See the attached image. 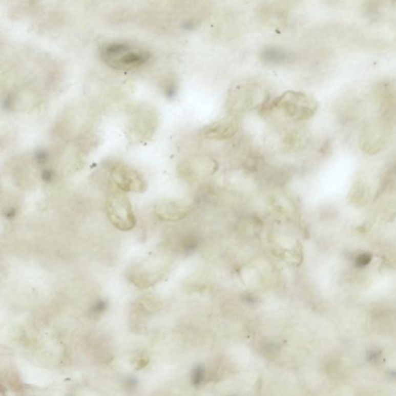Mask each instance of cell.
I'll list each match as a JSON object with an SVG mask.
<instances>
[{"label": "cell", "instance_id": "cell-1", "mask_svg": "<svg viewBox=\"0 0 396 396\" xmlns=\"http://www.w3.org/2000/svg\"><path fill=\"white\" fill-rule=\"evenodd\" d=\"M318 109V101L312 95L297 91H287L268 100L261 112L270 118L299 123L312 118Z\"/></svg>", "mask_w": 396, "mask_h": 396}, {"label": "cell", "instance_id": "cell-2", "mask_svg": "<svg viewBox=\"0 0 396 396\" xmlns=\"http://www.w3.org/2000/svg\"><path fill=\"white\" fill-rule=\"evenodd\" d=\"M269 99L266 89L260 83L245 81L232 87L227 95L226 108L232 116L254 110L261 112Z\"/></svg>", "mask_w": 396, "mask_h": 396}, {"label": "cell", "instance_id": "cell-3", "mask_svg": "<svg viewBox=\"0 0 396 396\" xmlns=\"http://www.w3.org/2000/svg\"><path fill=\"white\" fill-rule=\"evenodd\" d=\"M147 50L126 42H113L105 45L101 50V57L105 63L116 69L137 68L150 60Z\"/></svg>", "mask_w": 396, "mask_h": 396}, {"label": "cell", "instance_id": "cell-4", "mask_svg": "<svg viewBox=\"0 0 396 396\" xmlns=\"http://www.w3.org/2000/svg\"><path fill=\"white\" fill-rule=\"evenodd\" d=\"M106 213L111 224L122 232H129L134 228L136 217L128 197L120 191H115L108 197Z\"/></svg>", "mask_w": 396, "mask_h": 396}, {"label": "cell", "instance_id": "cell-5", "mask_svg": "<svg viewBox=\"0 0 396 396\" xmlns=\"http://www.w3.org/2000/svg\"><path fill=\"white\" fill-rule=\"evenodd\" d=\"M110 174L117 187L124 192L142 193L147 188L143 177L125 165H114L111 168Z\"/></svg>", "mask_w": 396, "mask_h": 396}, {"label": "cell", "instance_id": "cell-6", "mask_svg": "<svg viewBox=\"0 0 396 396\" xmlns=\"http://www.w3.org/2000/svg\"><path fill=\"white\" fill-rule=\"evenodd\" d=\"M239 124L231 115L214 121L204 127L200 133L202 139L207 140L224 141L232 139L238 133Z\"/></svg>", "mask_w": 396, "mask_h": 396}, {"label": "cell", "instance_id": "cell-7", "mask_svg": "<svg viewBox=\"0 0 396 396\" xmlns=\"http://www.w3.org/2000/svg\"><path fill=\"white\" fill-rule=\"evenodd\" d=\"M218 163L212 156L196 155L182 164L181 171L184 175L209 176L215 174L218 169Z\"/></svg>", "mask_w": 396, "mask_h": 396}, {"label": "cell", "instance_id": "cell-8", "mask_svg": "<svg viewBox=\"0 0 396 396\" xmlns=\"http://www.w3.org/2000/svg\"><path fill=\"white\" fill-rule=\"evenodd\" d=\"M155 212L160 219L171 221H180L187 215L188 206L183 203L168 200L158 203Z\"/></svg>", "mask_w": 396, "mask_h": 396}, {"label": "cell", "instance_id": "cell-9", "mask_svg": "<svg viewBox=\"0 0 396 396\" xmlns=\"http://www.w3.org/2000/svg\"><path fill=\"white\" fill-rule=\"evenodd\" d=\"M260 58L268 65H283L292 62L294 54L281 47L267 46L261 51Z\"/></svg>", "mask_w": 396, "mask_h": 396}, {"label": "cell", "instance_id": "cell-10", "mask_svg": "<svg viewBox=\"0 0 396 396\" xmlns=\"http://www.w3.org/2000/svg\"><path fill=\"white\" fill-rule=\"evenodd\" d=\"M260 13L261 18L270 25H283L286 21V12L280 6H266L262 9Z\"/></svg>", "mask_w": 396, "mask_h": 396}, {"label": "cell", "instance_id": "cell-11", "mask_svg": "<svg viewBox=\"0 0 396 396\" xmlns=\"http://www.w3.org/2000/svg\"><path fill=\"white\" fill-rule=\"evenodd\" d=\"M305 136L300 130H291L283 136L282 147L286 151H295L303 145Z\"/></svg>", "mask_w": 396, "mask_h": 396}, {"label": "cell", "instance_id": "cell-12", "mask_svg": "<svg viewBox=\"0 0 396 396\" xmlns=\"http://www.w3.org/2000/svg\"><path fill=\"white\" fill-rule=\"evenodd\" d=\"M108 307V303L106 300H99L93 305L92 308V314L94 315H100L106 310Z\"/></svg>", "mask_w": 396, "mask_h": 396}, {"label": "cell", "instance_id": "cell-13", "mask_svg": "<svg viewBox=\"0 0 396 396\" xmlns=\"http://www.w3.org/2000/svg\"><path fill=\"white\" fill-rule=\"evenodd\" d=\"M41 178L45 183H51L55 178V174L52 170L45 169L42 171Z\"/></svg>", "mask_w": 396, "mask_h": 396}, {"label": "cell", "instance_id": "cell-14", "mask_svg": "<svg viewBox=\"0 0 396 396\" xmlns=\"http://www.w3.org/2000/svg\"><path fill=\"white\" fill-rule=\"evenodd\" d=\"M16 213H17V210H16V209H15L14 207H10L6 210V212L4 215H5V217L7 219L12 220L15 218V216L16 215Z\"/></svg>", "mask_w": 396, "mask_h": 396}]
</instances>
